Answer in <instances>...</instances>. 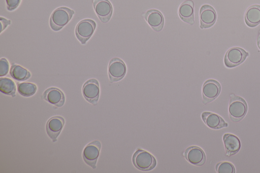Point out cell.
<instances>
[{"label": "cell", "instance_id": "obj_8", "mask_svg": "<svg viewBox=\"0 0 260 173\" xmlns=\"http://www.w3.org/2000/svg\"><path fill=\"white\" fill-rule=\"evenodd\" d=\"M82 94L85 99L92 105H96L100 96L99 82L95 79L87 80L82 87Z\"/></svg>", "mask_w": 260, "mask_h": 173}, {"label": "cell", "instance_id": "obj_1", "mask_svg": "<svg viewBox=\"0 0 260 173\" xmlns=\"http://www.w3.org/2000/svg\"><path fill=\"white\" fill-rule=\"evenodd\" d=\"M229 115L230 120L234 122H238L242 120L247 112V105L246 101L241 97L234 94L230 95Z\"/></svg>", "mask_w": 260, "mask_h": 173}, {"label": "cell", "instance_id": "obj_15", "mask_svg": "<svg viewBox=\"0 0 260 173\" xmlns=\"http://www.w3.org/2000/svg\"><path fill=\"white\" fill-rule=\"evenodd\" d=\"M144 18L150 27L156 31H160L164 25V18L158 10L152 9L147 11Z\"/></svg>", "mask_w": 260, "mask_h": 173}, {"label": "cell", "instance_id": "obj_12", "mask_svg": "<svg viewBox=\"0 0 260 173\" xmlns=\"http://www.w3.org/2000/svg\"><path fill=\"white\" fill-rule=\"evenodd\" d=\"M216 20L214 8L209 5H203L200 10V27L206 28L212 26Z\"/></svg>", "mask_w": 260, "mask_h": 173}, {"label": "cell", "instance_id": "obj_5", "mask_svg": "<svg viewBox=\"0 0 260 173\" xmlns=\"http://www.w3.org/2000/svg\"><path fill=\"white\" fill-rule=\"evenodd\" d=\"M101 146V142L95 140L87 144L83 151L82 156L84 161L93 169L96 168Z\"/></svg>", "mask_w": 260, "mask_h": 173}, {"label": "cell", "instance_id": "obj_4", "mask_svg": "<svg viewBox=\"0 0 260 173\" xmlns=\"http://www.w3.org/2000/svg\"><path fill=\"white\" fill-rule=\"evenodd\" d=\"M96 27L95 21L86 19L80 21L75 28L77 38L82 44H85L93 34Z\"/></svg>", "mask_w": 260, "mask_h": 173}, {"label": "cell", "instance_id": "obj_24", "mask_svg": "<svg viewBox=\"0 0 260 173\" xmlns=\"http://www.w3.org/2000/svg\"><path fill=\"white\" fill-rule=\"evenodd\" d=\"M9 70V64L7 60L5 58H2L0 60V76L2 77L6 75Z\"/></svg>", "mask_w": 260, "mask_h": 173}, {"label": "cell", "instance_id": "obj_14", "mask_svg": "<svg viewBox=\"0 0 260 173\" xmlns=\"http://www.w3.org/2000/svg\"><path fill=\"white\" fill-rule=\"evenodd\" d=\"M184 156L189 163L195 165H203L206 161L204 152L197 146H191L187 148Z\"/></svg>", "mask_w": 260, "mask_h": 173}, {"label": "cell", "instance_id": "obj_17", "mask_svg": "<svg viewBox=\"0 0 260 173\" xmlns=\"http://www.w3.org/2000/svg\"><path fill=\"white\" fill-rule=\"evenodd\" d=\"M226 155L231 156L237 153L241 148V142L239 138L231 133H225L223 136Z\"/></svg>", "mask_w": 260, "mask_h": 173}, {"label": "cell", "instance_id": "obj_3", "mask_svg": "<svg viewBox=\"0 0 260 173\" xmlns=\"http://www.w3.org/2000/svg\"><path fill=\"white\" fill-rule=\"evenodd\" d=\"M134 165L138 169L143 171H148L153 169L156 164L154 156L150 153L138 149L133 156Z\"/></svg>", "mask_w": 260, "mask_h": 173}, {"label": "cell", "instance_id": "obj_22", "mask_svg": "<svg viewBox=\"0 0 260 173\" xmlns=\"http://www.w3.org/2000/svg\"><path fill=\"white\" fill-rule=\"evenodd\" d=\"M37 89V86L31 83L23 82L18 83L17 90L21 95L25 97H29L33 95Z\"/></svg>", "mask_w": 260, "mask_h": 173}, {"label": "cell", "instance_id": "obj_25", "mask_svg": "<svg viewBox=\"0 0 260 173\" xmlns=\"http://www.w3.org/2000/svg\"><path fill=\"white\" fill-rule=\"evenodd\" d=\"M21 0H6L8 10L12 11L16 9L19 5Z\"/></svg>", "mask_w": 260, "mask_h": 173}, {"label": "cell", "instance_id": "obj_19", "mask_svg": "<svg viewBox=\"0 0 260 173\" xmlns=\"http://www.w3.org/2000/svg\"><path fill=\"white\" fill-rule=\"evenodd\" d=\"M245 21L250 27L255 26L260 23V5H254L248 8L245 14Z\"/></svg>", "mask_w": 260, "mask_h": 173}, {"label": "cell", "instance_id": "obj_11", "mask_svg": "<svg viewBox=\"0 0 260 173\" xmlns=\"http://www.w3.org/2000/svg\"><path fill=\"white\" fill-rule=\"evenodd\" d=\"M64 123V119L61 116L52 117L47 122L46 132L53 142L57 141V137L61 131Z\"/></svg>", "mask_w": 260, "mask_h": 173}, {"label": "cell", "instance_id": "obj_27", "mask_svg": "<svg viewBox=\"0 0 260 173\" xmlns=\"http://www.w3.org/2000/svg\"><path fill=\"white\" fill-rule=\"evenodd\" d=\"M259 35H258V37L257 38V46L259 48V49L260 50V31H259Z\"/></svg>", "mask_w": 260, "mask_h": 173}, {"label": "cell", "instance_id": "obj_26", "mask_svg": "<svg viewBox=\"0 0 260 173\" xmlns=\"http://www.w3.org/2000/svg\"><path fill=\"white\" fill-rule=\"evenodd\" d=\"M1 33L8 26V25L11 24V21L7 20V19L1 17Z\"/></svg>", "mask_w": 260, "mask_h": 173}, {"label": "cell", "instance_id": "obj_18", "mask_svg": "<svg viewBox=\"0 0 260 173\" xmlns=\"http://www.w3.org/2000/svg\"><path fill=\"white\" fill-rule=\"evenodd\" d=\"M194 4L191 0H187L180 6L178 14L180 18L185 22L192 25L194 21Z\"/></svg>", "mask_w": 260, "mask_h": 173}, {"label": "cell", "instance_id": "obj_6", "mask_svg": "<svg viewBox=\"0 0 260 173\" xmlns=\"http://www.w3.org/2000/svg\"><path fill=\"white\" fill-rule=\"evenodd\" d=\"M248 56V53L239 47L230 49L224 56V64L228 67H235L242 63Z\"/></svg>", "mask_w": 260, "mask_h": 173}, {"label": "cell", "instance_id": "obj_7", "mask_svg": "<svg viewBox=\"0 0 260 173\" xmlns=\"http://www.w3.org/2000/svg\"><path fill=\"white\" fill-rule=\"evenodd\" d=\"M108 70L110 82H115L121 80L124 77L126 67L121 59L115 57L110 61Z\"/></svg>", "mask_w": 260, "mask_h": 173}, {"label": "cell", "instance_id": "obj_21", "mask_svg": "<svg viewBox=\"0 0 260 173\" xmlns=\"http://www.w3.org/2000/svg\"><path fill=\"white\" fill-rule=\"evenodd\" d=\"M16 85L13 81L8 78H0V91L3 93L15 97Z\"/></svg>", "mask_w": 260, "mask_h": 173}, {"label": "cell", "instance_id": "obj_9", "mask_svg": "<svg viewBox=\"0 0 260 173\" xmlns=\"http://www.w3.org/2000/svg\"><path fill=\"white\" fill-rule=\"evenodd\" d=\"M221 91L219 82L213 79L207 80L202 87L203 100L204 104L210 102L216 98Z\"/></svg>", "mask_w": 260, "mask_h": 173}, {"label": "cell", "instance_id": "obj_10", "mask_svg": "<svg viewBox=\"0 0 260 173\" xmlns=\"http://www.w3.org/2000/svg\"><path fill=\"white\" fill-rule=\"evenodd\" d=\"M94 11L103 23L108 22L112 15L113 7L108 0H93Z\"/></svg>", "mask_w": 260, "mask_h": 173}, {"label": "cell", "instance_id": "obj_20", "mask_svg": "<svg viewBox=\"0 0 260 173\" xmlns=\"http://www.w3.org/2000/svg\"><path fill=\"white\" fill-rule=\"evenodd\" d=\"M10 74L13 79L19 81L26 80L31 76L30 73L27 70L15 64L11 66Z\"/></svg>", "mask_w": 260, "mask_h": 173}, {"label": "cell", "instance_id": "obj_23", "mask_svg": "<svg viewBox=\"0 0 260 173\" xmlns=\"http://www.w3.org/2000/svg\"><path fill=\"white\" fill-rule=\"evenodd\" d=\"M216 170L218 173H235V167L233 164L228 161L218 163L216 165Z\"/></svg>", "mask_w": 260, "mask_h": 173}, {"label": "cell", "instance_id": "obj_16", "mask_svg": "<svg viewBox=\"0 0 260 173\" xmlns=\"http://www.w3.org/2000/svg\"><path fill=\"white\" fill-rule=\"evenodd\" d=\"M201 116L206 125L211 129H218L228 126V124L223 119L215 113L204 112Z\"/></svg>", "mask_w": 260, "mask_h": 173}, {"label": "cell", "instance_id": "obj_2", "mask_svg": "<svg viewBox=\"0 0 260 173\" xmlns=\"http://www.w3.org/2000/svg\"><path fill=\"white\" fill-rule=\"evenodd\" d=\"M74 11L67 7L56 9L50 18V26L54 31H58L66 25L74 14Z\"/></svg>", "mask_w": 260, "mask_h": 173}, {"label": "cell", "instance_id": "obj_13", "mask_svg": "<svg viewBox=\"0 0 260 173\" xmlns=\"http://www.w3.org/2000/svg\"><path fill=\"white\" fill-rule=\"evenodd\" d=\"M42 98L57 107H61L65 102V96L61 90L56 87L47 89L43 93Z\"/></svg>", "mask_w": 260, "mask_h": 173}]
</instances>
